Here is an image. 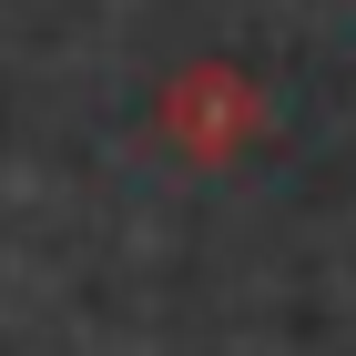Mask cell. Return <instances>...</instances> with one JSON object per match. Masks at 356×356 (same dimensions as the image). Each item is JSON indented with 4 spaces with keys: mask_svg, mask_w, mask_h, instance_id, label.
<instances>
[{
    "mask_svg": "<svg viewBox=\"0 0 356 356\" xmlns=\"http://www.w3.org/2000/svg\"><path fill=\"white\" fill-rule=\"evenodd\" d=\"M153 133H163L193 173L245 163L254 143H265V92H254V72H234V61H184L163 82V102H153Z\"/></svg>",
    "mask_w": 356,
    "mask_h": 356,
    "instance_id": "cell-1",
    "label": "cell"
}]
</instances>
